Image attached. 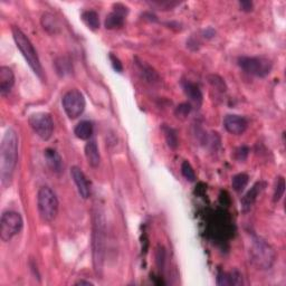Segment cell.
Returning a JSON list of instances; mask_svg holds the SVG:
<instances>
[{
	"label": "cell",
	"instance_id": "52a82bcc",
	"mask_svg": "<svg viewBox=\"0 0 286 286\" xmlns=\"http://www.w3.org/2000/svg\"><path fill=\"white\" fill-rule=\"evenodd\" d=\"M239 66L246 73L257 77H265L272 71L273 64L266 57H240L238 59Z\"/></svg>",
	"mask_w": 286,
	"mask_h": 286
},
{
	"label": "cell",
	"instance_id": "7402d4cb",
	"mask_svg": "<svg viewBox=\"0 0 286 286\" xmlns=\"http://www.w3.org/2000/svg\"><path fill=\"white\" fill-rule=\"evenodd\" d=\"M162 132L164 133V138H165V140H167V143L169 145V148H171L173 150L177 149L178 144H179L177 132H175L172 128H170L165 124L162 125Z\"/></svg>",
	"mask_w": 286,
	"mask_h": 286
},
{
	"label": "cell",
	"instance_id": "44dd1931",
	"mask_svg": "<svg viewBox=\"0 0 286 286\" xmlns=\"http://www.w3.org/2000/svg\"><path fill=\"white\" fill-rule=\"evenodd\" d=\"M123 25H124V16L115 12L108 15L107 19H105V28L107 29L121 28Z\"/></svg>",
	"mask_w": 286,
	"mask_h": 286
},
{
	"label": "cell",
	"instance_id": "5bb4252c",
	"mask_svg": "<svg viewBox=\"0 0 286 286\" xmlns=\"http://www.w3.org/2000/svg\"><path fill=\"white\" fill-rule=\"evenodd\" d=\"M182 88H183L184 94L187 95V98L190 100V101L197 105V107H200V105H202L203 93L202 91H200L197 85L189 81H184L182 82Z\"/></svg>",
	"mask_w": 286,
	"mask_h": 286
},
{
	"label": "cell",
	"instance_id": "484cf974",
	"mask_svg": "<svg viewBox=\"0 0 286 286\" xmlns=\"http://www.w3.org/2000/svg\"><path fill=\"white\" fill-rule=\"evenodd\" d=\"M192 111V105L188 103L180 104L179 107L175 110V114H177L178 118H185L187 115Z\"/></svg>",
	"mask_w": 286,
	"mask_h": 286
},
{
	"label": "cell",
	"instance_id": "3957f363",
	"mask_svg": "<svg viewBox=\"0 0 286 286\" xmlns=\"http://www.w3.org/2000/svg\"><path fill=\"white\" fill-rule=\"evenodd\" d=\"M13 36L18 49L21 51L23 56L26 59V62L33 69V72L36 74L39 78L44 79V71L41 61H39L37 52L35 51L34 45L29 41V38L18 27L13 28Z\"/></svg>",
	"mask_w": 286,
	"mask_h": 286
},
{
	"label": "cell",
	"instance_id": "8fae6325",
	"mask_svg": "<svg viewBox=\"0 0 286 286\" xmlns=\"http://www.w3.org/2000/svg\"><path fill=\"white\" fill-rule=\"evenodd\" d=\"M266 187V183L264 181H259L256 182L252 188H250L249 192H247L244 197L240 200V207H242V212L243 213H248L252 207L254 206V204L257 200V197L259 196V194L263 192V189Z\"/></svg>",
	"mask_w": 286,
	"mask_h": 286
},
{
	"label": "cell",
	"instance_id": "cb8c5ba5",
	"mask_svg": "<svg viewBox=\"0 0 286 286\" xmlns=\"http://www.w3.org/2000/svg\"><path fill=\"white\" fill-rule=\"evenodd\" d=\"M181 173L183 177L188 180V181H195L196 180V173L195 170L193 169L192 164L188 161H183L181 164Z\"/></svg>",
	"mask_w": 286,
	"mask_h": 286
},
{
	"label": "cell",
	"instance_id": "277c9868",
	"mask_svg": "<svg viewBox=\"0 0 286 286\" xmlns=\"http://www.w3.org/2000/svg\"><path fill=\"white\" fill-rule=\"evenodd\" d=\"M249 254L250 260L258 269H269L276 259L275 250L272 246L259 237L253 239Z\"/></svg>",
	"mask_w": 286,
	"mask_h": 286
},
{
	"label": "cell",
	"instance_id": "f1b7e54d",
	"mask_svg": "<svg viewBox=\"0 0 286 286\" xmlns=\"http://www.w3.org/2000/svg\"><path fill=\"white\" fill-rule=\"evenodd\" d=\"M240 8H242V11L244 12H252L253 11V3L252 2H240Z\"/></svg>",
	"mask_w": 286,
	"mask_h": 286
},
{
	"label": "cell",
	"instance_id": "30bf717a",
	"mask_svg": "<svg viewBox=\"0 0 286 286\" xmlns=\"http://www.w3.org/2000/svg\"><path fill=\"white\" fill-rule=\"evenodd\" d=\"M247 121L246 119L240 117V115H235V114H229L224 120V127L227 130L229 133L235 134V135H240L243 134L246 129H247Z\"/></svg>",
	"mask_w": 286,
	"mask_h": 286
},
{
	"label": "cell",
	"instance_id": "4fadbf2b",
	"mask_svg": "<svg viewBox=\"0 0 286 286\" xmlns=\"http://www.w3.org/2000/svg\"><path fill=\"white\" fill-rule=\"evenodd\" d=\"M15 84V75L11 68L7 66L0 67V93L6 95L12 91Z\"/></svg>",
	"mask_w": 286,
	"mask_h": 286
},
{
	"label": "cell",
	"instance_id": "2e32d148",
	"mask_svg": "<svg viewBox=\"0 0 286 286\" xmlns=\"http://www.w3.org/2000/svg\"><path fill=\"white\" fill-rule=\"evenodd\" d=\"M85 157H86L87 162L92 168L99 167L101 157H100L98 144L95 143V141H89L85 145Z\"/></svg>",
	"mask_w": 286,
	"mask_h": 286
},
{
	"label": "cell",
	"instance_id": "7a4b0ae2",
	"mask_svg": "<svg viewBox=\"0 0 286 286\" xmlns=\"http://www.w3.org/2000/svg\"><path fill=\"white\" fill-rule=\"evenodd\" d=\"M105 217L101 207H95L93 214V264L97 274H101L104 263L105 242H107V228Z\"/></svg>",
	"mask_w": 286,
	"mask_h": 286
},
{
	"label": "cell",
	"instance_id": "5b68a950",
	"mask_svg": "<svg viewBox=\"0 0 286 286\" xmlns=\"http://www.w3.org/2000/svg\"><path fill=\"white\" fill-rule=\"evenodd\" d=\"M38 212L44 222L51 223L58 214V200L49 187H42L37 195Z\"/></svg>",
	"mask_w": 286,
	"mask_h": 286
},
{
	"label": "cell",
	"instance_id": "6da1fadb",
	"mask_svg": "<svg viewBox=\"0 0 286 286\" xmlns=\"http://www.w3.org/2000/svg\"><path fill=\"white\" fill-rule=\"evenodd\" d=\"M18 161V137L14 129L5 132L0 145V179L3 187L11 184Z\"/></svg>",
	"mask_w": 286,
	"mask_h": 286
},
{
	"label": "cell",
	"instance_id": "9a60e30c",
	"mask_svg": "<svg viewBox=\"0 0 286 286\" xmlns=\"http://www.w3.org/2000/svg\"><path fill=\"white\" fill-rule=\"evenodd\" d=\"M45 159H46V162L48 164V167L51 168L54 172L59 173L63 171V160L55 150L53 149H47L44 153Z\"/></svg>",
	"mask_w": 286,
	"mask_h": 286
},
{
	"label": "cell",
	"instance_id": "ba28073f",
	"mask_svg": "<svg viewBox=\"0 0 286 286\" xmlns=\"http://www.w3.org/2000/svg\"><path fill=\"white\" fill-rule=\"evenodd\" d=\"M62 103L65 113L72 120L81 117L85 110L84 95L76 88L69 89L68 92L65 93Z\"/></svg>",
	"mask_w": 286,
	"mask_h": 286
},
{
	"label": "cell",
	"instance_id": "ac0fdd59",
	"mask_svg": "<svg viewBox=\"0 0 286 286\" xmlns=\"http://www.w3.org/2000/svg\"><path fill=\"white\" fill-rule=\"evenodd\" d=\"M93 133V125L89 121L79 122L74 129V134L81 140H88Z\"/></svg>",
	"mask_w": 286,
	"mask_h": 286
},
{
	"label": "cell",
	"instance_id": "ffe728a7",
	"mask_svg": "<svg viewBox=\"0 0 286 286\" xmlns=\"http://www.w3.org/2000/svg\"><path fill=\"white\" fill-rule=\"evenodd\" d=\"M42 25H43L44 29H46L48 33L55 34V33L58 32V28H59L58 22L52 14L46 13V14L43 15L42 16Z\"/></svg>",
	"mask_w": 286,
	"mask_h": 286
},
{
	"label": "cell",
	"instance_id": "4316f807",
	"mask_svg": "<svg viewBox=\"0 0 286 286\" xmlns=\"http://www.w3.org/2000/svg\"><path fill=\"white\" fill-rule=\"evenodd\" d=\"M110 59H111V62H112V65H113V68L117 71L118 73H122L123 71V66H122V64L121 62H120V59L118 57H115L113 54L110 55Z\"/></svg>",
	"mask_w": 286,
	"mask_h": 286
},
{
	"label": "cell",
	"instance_id": "d6986e66",
	"mask_svg": "<svg viewBox=\"0 0 286 286\" xmlns=\"http://www.w3.org/2000/svg\"><path fill=\"white\" fill-rule=\"evenodd\" d=\"M82 21L92 31H97L100 27V18L98 13L94 11H86L82 14Z\"/></svg>",
	"mask_w": 286,
	"mask_h": 286
},
{
	"label": "cell",
	"instance_id": "9c48e42d",
	"mask_svg": "<svg viewBox=\"0 0 286 286\" xmlns=\"http://www.w3.org/2000/svg\"><path fill=\"white\" fill-rule=\"evenodd\" d=\"M28 122L34 132L44 141H47L52 138L54 132V121L51 114L44 112L34 113L29 117Z\"/></svg>",
	"mask_w": 286,
	"mask_h": 286
},
{
	"label": "cell",
	"instance_id": "603a6c76",
	"mask_svg": "<svg viewBox=\"0 0 286 286\" xmlns=\"http://www.w3.org/2000/svg\"><path fill=\"white\" fill-rule=\"evenodd\" d=\"M249 177L246 173H238L233 177L232 180V185L235 192L240 193L246 188V185L248 184Z\"/></svg>",
	"mask_w": 286,
	"mask_h": 286
},
{
	"label": "cell",
	"instance_id": "7c38bea8",
	"mask_svg": "<svg viewBox=\"0 0 286 286\" xmlns=\"http://www.w3.org/2000/svg\"><path fill=\"white\" fill-rule=\"evenodd\" d=\"M71 174L81 197L84 199L89 198V196H91V188H89V182L87 178L85 177L84 172L78 167H72Z\"/></svg>",
	"mask_w": 286,
	"mask_h": 286
},
{
	"label": "cell",
	"instance_id": "d4e9b609",
	"mask_svg": "<svg viewBox=\"0 0 286 286\" xmlns=\"http://www.w3.org/2000/svg\"><path fill=\"white\" fill-rule=\"evenodd\" d=\"M285 192V180L283 177H279L277 179V184H276L275 193H274V202H279V199L283 197Z\"/></svg>",
	"mask_w": 286,
	"mask_h": 286
},
{
	"label": "cell",
	"instance_id": "83f0119b",
	"mask_svg": "<svg viewBox=\"0 0 286 286\" xmlns=\"http://www.w3.org/2000/svg\"><path fill=\"white\" fill-rule=\"evenodd\" d=\"M237 158L238 160H245L246 157H247V154H248V148H246V147H242V148H239L237 150Z\"/></svg>",
	"mask_w": 286,
	"mask_h": 286
},
{
	"label": "cell",
	"instance_id": "f546056e",
	"mask_svg": "<svg viewBox=\"0 0 286 286\" xmlns=\"http://www.w3.org/2000/svg\"><path fill=\"white\" fill-rule=\"evenodd\" d=\"M76 285H92V283L88 282V280L81 279V280H78V282L76 283Z\"/></svg>",
	"mask_w": 286,
	"mask_h": 286
},
{
	"label": "cell",
	"instance_id": "e0dca14e",
	"mask_svg": "<svg viewBox=\"0 0 286 286\" xmlns=\"http://www.w3.org/2000/svg\"><path fill=\"white\" fill-rule=\"evenodd\" d=\"M218 285H240L243 284V277L237 270L230 273H220L217 277Z\"/></svg>",
	"mask_w": 286,
	"mask_h": 286
},
{
	"label": "cell",
	"instance_id": "8992f818",
	"mask_svg": "<svg viewBox=\"0 0 286 286\" xmlns=\"http://www.w3.org/2000/svg\"><path fill=\"white\" fill-rule=\"evenodd\" d=\"M24 220L21 214L16 212L4 213L0 219V238L3 242H9L13 237L21 233Z\"/></svg>",
	"mask_w": 286,
	"mask_h": 286
}]
</instances>
